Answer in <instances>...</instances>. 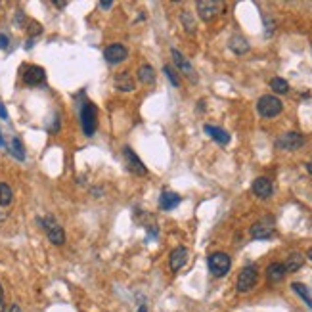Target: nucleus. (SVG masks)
Returning <instances> with one entry per match:
<instances>
[{
    "instance_id": "4c0bfd02",
    "label": "nucleus",
    "mask_w": 312,
    "mask_h": 312,
    "mask_svg": "<svg viewBox=\"0 0 312 312\" xmlns=\"http://www.w3.org/2000/svg\"><path fill=\"white\" fill-rule=\"evenodd\" d=\"M4 146V138H2V134H0V148Z\"/></svg>"
},
{
    "instance_id": "b1692460",
    "label": "nucleus",
    "mask_w": 312,
    "mask_h": 312,
    "mask_svg": "<svg viewBox=\"0 0 312 312\" xmlns=\"http://www.w3.org/2000/svg\"><path fill=\"white\" fill-rule=\"evenodd\" d=\"M180 21H182V25H184V31H186L188 35H194V33H195V21H194V16H192L188 10H184V12L180 14Z\"/></svg>"
},
{
    "instance_id": "2f4dec72",
    "label": "nucleus",
    "mask_w": 312,
    "mask_h": 312,
    "mask_svg": "<svg viewBox=\"0 0 312 312\" xmlns=\"http://www.w3.org/2000/svg\"><path fill=\"white\" fill-rule=\"evenodd\" d=\"M98 6H100V8H103V10H108V8H111V6H113V2H111V0H103V2H100Z\"/></svg>"
},
{
    "instance_id": "4be33fe9",
    "label": "nucleus",
    "mask_w": 312,
    "mask_h": 312,
    "mask_svg": "<svg viewBox=\"0 0 312 312\" xmlns=\"http://www.w3.org/2000/svg\"><path fill=\"white\" fill-rule=\"evenodd\" d=\"M14 199V192L6 182H0V207H8Z\"/></svg>"
},
{
    "instance_id": "9d476101",
    "label": "nucleus",
    "mask_w": 312,
    "mask_h": 312,
    "mask_svg": "<svg viewBox=\"0 0 312 312\" xmlns=\"http://www.w3.org/2000/svg\"><path fill=\"white\" fill-rule=\"evenodd\" d=\"M220 2H215V0H199L197 4H195V8H197V14L201 17L203 21H211L217 17V14L220 12Z\"/></svg>"
},
{
    "instance_id": "20e7f679",
    "label": "nucleus",
    "mask_w": 312,
    "mask_h": 312,
    "mask_svg": "<svg viewBox=\"0 0 312 312\" xmlns=\"http://www.w3.org/2000/svg\"><path fill=\"white\" fill-rule=\"evenodd\" d=\"M39 224L46 230L48 240L54 243V245H63V243H65V232H63V228L56 222V219L52 215H48L46 219H39Z\"/></svg>"
},
{
    "instance_id": "f03ea898",
    "label": "nucleus",
    "mask_w": 312,
    "mask_h": 312,
    "mask_svg": "<svg viewBox=\"0 0 312 312\" xmlns=\"http://www.w3.org/2000/svg\"><path fill=\"white\" fill-rule=\"evenodd\" d=\"M281 110H283L281 100L278 96H272V94H265L257 101V111L261 113V117L265 119H274L276 115H280Z\"/></svg>"
},
{
    "instance_id": "9b49d317",
    "label": "nucleus",
    "mask_w": 312,
    "mask_h": 312,
    "mask_svg": "<svg viewBox=\"0 0 312 312\" xmlns=\"http://www.w3.org/2000/svg\"><path fill=\"white\" fill-rule=\"evenodd\" d=\"M46 81V73L40 65H27L23 71V83L27 86H40Z\"/></svg>"
},
{
    "instance_id": "39448f33",
    "label": "nucleus",
    "mask_w": 312,
    "mask_h": 312,
    "mask_svg": "<svg viewBox=\"0 0 312 312\" xmlns=\"http://www.w3.org/2000/svg\"><path fill=\"white\" fill-rule=\"evenodd\" d=\"M257 280H258V272H257V266H245L240 276H238V281H236V288L240 293H249L251 289L257 285Z\"/></svg>"
},
{
    "instance_id": "f8f14e48",
    "label": "nucleus",
    "mask_w": 312,
    "mask_h": 312,
    "mask_svg": "<svg viewBox=\"0 0 312 312\" xmlns=\"http://www.w3.org/2000/svg\"><path fill=\"white\" fill-rule=\"evenodd\" d=\"M103 58L111 65H117V63H123L128 58V50L123 44H110L103 50Z\"/></svg>"
},
{
    "instance_id": "f704fd0d",
    "label": "nucleus",
    "mask_w": 312,
    "mask_h": 312,
    "mask_svg": "<svg viewBox=\"0 0 312 312\" xmlns=\"http://www.w3.org/2000/svg\"><path fill=\"white\" fill-rule=\"evenodd\" d=\"M8 312H21V308H19V304H12Z\"/></svg>"
},
{
    "instance_id": "58836bf2",
    "label": "nucleus",
    "mask_w": 312,
    "mask_h": 312,
    "mask_svg": "<svg viewBox=\"0 0 312 312\" xmlns=\"http://www.w3.org/2000/svg\"><path fill=\"white\" fill-rule=\"evenodd\" d=\"M308 258H310V261H312V251H310V253H308Z\"/></svg>"
},
{
    "instance_id": "4468645a",
    "label": "nucleus",
    "mask_w": 312,
    "mask_h": 312,
    "mask_svg": "<svg viewBox=\"0 0 312 312\" xmlns=\"http://www.w3.org/2000/svg\"><path fill=\"white\" fill-rule=\"evenodd\" d=\"M186 261H188V249H186V247L178 245V247H174V249L171 251V257H169V265H171V270H172V272H178L180 268L186 265Z\"/></svg>"
},
{
    "instance_id": "393cba45",
    "label": "nucleus",
    "mask_w": 312,
    "mask_h": 312,
    "mask_svg": "<svg viewBox=\"0 0 312 312\" xmlns=\"http://www.w3.org/2000/svg\"><path fill=\"white\" fill-rule=\"evenodd\" d=\"M10 153L16 157V159H19V161H25V149H23V144H21V140L19 138H14V140L10 142Z\"/></svg>"
},
{
    "instance_id": "c85d7f7f",
    "label": "nucleus",
    "mask_w": 312,
    "mask_h": 312,
    "mask_svg": "<svg viewBox=\"0 0 312 312\" xmlns=\"http://www.w3.org/2000/svg\"><path fill=\"white\" fill-rule=\"evenodd\" d=\"M6 310V303H4V289L0 285V312Z\"/></svg>"
},
{
    "instance_id": "1a4fd4ad",
    "label": "nucleus",
    "mask_w": 312,
    "mask_h": 312,
    "mask_svg": "<svg viewBox=\"0 0 312 312\" xmlns=\"http://www.w3.org/2000/svg\"><path fill=\"white\" fill-rule=\"evenodd\" d=\"M172 54V60H174V65L178 67V71L184 75V77H188V81H192V83H197V75H195L194 71V65L188 62L186 58L182 56V52H178L176 48H172L171 50Z\"/></svg>"
},
{
    "instance_id": "473e14b6",
    "label": "nucleus",
    "mask_w": 312,
    "mask_h": 312,
    "mask_svg": "<svg viewBox=\"0 0 312 312\" xmlns=\"http://www.w3.org/2000/svg\"><path fill=\"white\" fill-rule=\"evenodd\" d=\"M54 6H56V8L63 10L65 6H67V2H63V0H54Z\"/></svg>"
},
{
    "instance_id": "2eb2a0df",
    "label": "nucleus",
    "mask_w": 312,
    "mask_h": 312,
    "mask_svg": "<svg viewBox=\"0 0 312 312\" xmlns=\"http://www.w3.org/2000/svg\"><path fill=\"white\" fill-rule=\"evenodd\" d=\"M115 86H117L121 92H133L134 88H136V81H134L133 73L121 71L117 77H115Z\"/></svg>"
},
{
    "instance_id": "a211bd4d",
    "label": "nucleus",
    "mask_w": 312,
    "mask_h": 312,
    "mask_svg": "<svg viewBox=\"0 0 312 312\" xmlns=\"http://www.w3.org/2000/svg\"><path fill=\"white\" fill-rule=\"evenodd\" d=\"M180 201H182V197L178 194H174V192H163L161 197H159V207L163 211H172Z\"/></svg>"
},
{
    "instance_id": "0eeeda50",
    "label": "nucleus",
    "mask_w": 312,
    "mask_h": 312,
    "mask_svg": "<svg viewBox=\"0 0 312 312\" xmlns=\"http://www.w3.org/2000/svg\"><path fill=\"white\" fill-rule=\"evenodd\" d=\"M304 144V136L303 134L295 133V131H289V133H283L276 140V146L280 149H288V151H295V149L303 148Z\"/></svg>"
},
{
    "instance_id": "412c9836",
    "label": "nucleus",
    "mask_w": 312,
    "mask_h": 312,
    "mask_svg": "<svg viewBox=\"0 0 312 312\" xmlns=\"http://www.w3.org/2000/svg\"><path fill=\"white\" fill-rule=\"evenodd\" d=\"M303 263H304V257L301 255V253H297V251H295V253H291V255H289L288 261L283 263V266H285V270H288V272H297V270L303 266Z\"/></svg>"
},
{
    "instance_id": "423d86ee",
    "label": "nucleus",
    "mask_w": 312,
    "mask_h": 312,
    "mask_svg": "<svg viewBox=\"0 0 312 312\" xmlns=\"http://www.w3.org/2000/svg\"><path fill=\"white\" fill-rule=\"evenodd\" d=\"M274 234H276V228H274L272 217H265L251 226V238L253 240H270V238H274Z\"/></svg>"
},
{
    "instance_id": "cd10ccee",
    "label": "nucleus",
    "mask_w": 312,
    "mask_h": 312,
    "mask_svg": "<svg viewBox=\"0 0 312 312\" xmlns=\"http://www.w3.org/2000/svg\"><path fill=\"white\" fill-rule=\"evenodd\" d=\"M27 33H29V39H33V37H37V35L42 33V25L37 23V21H31V23L27 25Z\"/></svg>"
},
{
    "instance_id": "e433bc0d",
    "label": "nucleus",
    "mask_w": 312,
    "mask_h": 312,
    "mask_svg": "<svg viewBox=\"0 0 312 312\" xmlns=\"http://www.w3.org/2000/svg\"><path fill=\"white\" fill-rule=\"evenodd\" d=\"M138 312H148V306H146V304H140V306H138Z\"/></svg>"
},
{
    "instance_id": "f3484780",
    "label": "nucleus",
    "mask_w": 312,
    "mask_h": 312,
    "mask_svg": "<svg viewBox=\"0 0 312 312\" xmlns=\"http://www.w3.org/2000/svg\"><path fill=\"white\" fill-rule=\"evenodd\" d=\"M285 266L283 263H272V265H268L266 268V280L270 281V283H276V281H281L283 280V276H285Z\"/></svg>"
},
{
    "instance_id": "7c9ffc66",
    "label": "nucleus",
    "mask_w": 312,
    "mask_h": 312,
    "mask_svg": "<svg viewBox=\"0 0 312 312\" xmlns=\"http://www.w3.org/2000/svg\"><path fill=\"white\" fill-rule=\"evenodd\" d=\"M0 119H4V121L8 119V111H6V108H4V103H2V101H0Z\"/></svg>"
},
{
    "instance_id": "bb28decb",
    "label": "nucleus",
    "mask_w": 312,
    "mask_h": 312,
    "mask_svg": "<svg viewBox=\"0 0 312 312\" xmlns=\"http://www.w3.org/2000/svg\"><path fill=\"white\" fill-rule=\"evenodd\" d=\"M163 73L167 75V77H169L171 85L174 86V88H178V86H180V77L176 75V71L172 69L171 65H165V67H163Z\"/></svg>"
},
{
    "instance_id": "72a5a7b5",
    "label": "nucleus",
    "mask_w": 312,
    "mask_h": 312,
    "mask_svg": "<svg viewBox=\"0 0 312 312\" xmlns=\"http://www.w3.org/2000/svg\"><path fill=\"white\" fill-rule=\"evenodd\" d=\"M16 23H17V27H19V23H23V12H19V10H17V14H16Z\"/></svg>"
},
{
    "instance_id": "c756f323",
    "label": "nucleus",
    "mask_w": 312,
    "mask_h": 312,
    "mask_svg": "<svg viewBox=\"0 0 312 312\" xmlns=\"http://www.w3.org/2000/svg\"><path fill=\"white\" fill-rule=\"evenodd\" d=\"M8 44H10L8 37L6 35H0V48H8Z\"/></svg>"
},
{
    "instance_id": "aec40b11",
    "label": "nucleus",
    "mask_w": 312,
    "mask_h": 312,
    "mask_svg": "<svg viewBox=\"0 0 312 312\" xmlns=\"http://www.w3.org/2000/svg\"><path fill=\"white\" fill-rule=\"evenodd\" d=\"M138 79H140V83H144V85H153L155 83V71H153V67L149 63L140 65L138 67Z\"/></svg>"
},
{
    "instance_id": "7ed1b4c3",
    "label": "nucleus",
    "mask_w": 312,
    "mask_h": 312,
    "mask_svg": "<svg viewBox=\"0 0 312 312\" xmlns=\"http://www.w3.org/2000/svg\"><path fill=\"white\" fill-rule=\"evenodd\" d=\"M207 266H209V272H211L215 278H224V276L230 272L232 261H230V257H228L226 253L217 251V253H211V255H209Z\"/></svg>"
},
{
    "instance_id": "6ab92c4d",
    "label": "nucleus",
    "mask_w": 312,
    "mask_h": 312,
    "mask_svg": "<svg viewBox=\"0 0 312 312\" xmlns=\"http://www.w3.org/2000/svg\"><path fill=\"white\" fill-rule=\"evenodd\" d=\"M228 46H230V50H232L234 54L242 56V54H245V52L249 50V42L243 39V37H240V35H236V37H232V39H230Z\"/></svg>"
},
{
    "instance_id": "ddd939ff",
    "label": "nucleus",
    "mask_w": 312,
    "mask_h": 312,
    "mask_svg": "<svg viewBox=\"0 0 312 312\" xmlns=\"http://www.w3.org/2000/svg\"><path fill=\"white\" fill-rule=\"evenodd\" d=\"M251 190H253V194L257 195L258 199H268L274 192V186H272V182L266 178V176H258V178H255Z\"/></svg>"
},
{
    "instance_id": "a878e982",
    "label": "nucleus",
    "mask_w": 312,
    "mask_h": 312,
    "mask_svg": "<svg viewBox=\"0 0 312 312\" xmlns=\"http://www.w3.org/2000/svg\"><path fill=\"white\" fill-rule=\"evenodd\" d=\"M270 88H272L276 94H288L289 92V85L285 79L281 77H274L272 81H270Z\"/></svg>"
},
{
    "instance_id": "6e6552de",
    "label": "nucleus",
    "mask_w": 312,
    "mask_h": 312,
    "mask_svg": "<svg viewBox=\"0 0 312 312\" xmlns=\"http://www.w3.org/2000/svg\"><path fill=\"white\" fill-rule=\"evenodd\" d=\"M123 157H125L126 169L133 172V174H138V176H146V174H148V169H146V165L142 163L140 157L134 153L133 148L125 146V148H123Z\"/></svg>"
},
{
    "instance_id": "c9c22d12",
    "label": "nucleus",
    "mask_w": 312,
    "mask_h": 312,
    "mask_svg": "<svg viewBox=\"0 0 312 312\" xmlns=\"http://www.w3.org/2000/svg\"><path fill=\"white\" fill-rule=\"evenodd\" d=\"M306 171H308V174L312 176V159L308 161V163H306Z\"/></svg>"
},
{
    "instance_id": "5701e85b",
    "label": "nucleus",
    "mask_w": 312,
    "mask_h": 312,
    "mask_svg": "<svg viewBox=\"0 0 312 312\" xmlns=\"http://www.w3.org/2000/svg\"><path fill=\"white\" fill-rule=\"evenodd\" d=\"M291 288H293V291H295L297 295L301 297L304 303H306L312 308V295H310V291L306 289V285H304V283H299V281H295V283H291Z\"/></svg>"
},
{
    "instance_id": "dca6fc26",
    "label": "nucleus",
    "mask_w": 312,
    "mask_h": 312,
    "mask_svg": "<svg viewBox=\"0 0 312 312\" xmlns=\"http://www.w3.org/2000/svg\"><path fill=\"white\" fill-rule=\"evenodd\" d=\"M203 131L211 136L215 142H219L222 146H226L228 142H230V134L224 131V128H220V126H215V125H205L203 126Z\"/></svg>"
},
{
    "instance_id": "f257e3e1",
    "label": "nucleus",
    "mask_w": 312,
    "mask_h": 312,
    "mask_svg": "<svg viewBox=\"0 0 312 312\" xmlns=\"http://www.w3.org/2000/svg\"><path fill=\"white\" fill-rule=\"evenodd\" d=\"M81 126L85 136H94L96 128H98V108L94 106L92 101H85L81 108Z\"/></svg>"
}]
</instances>
